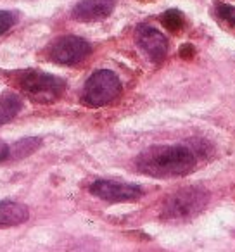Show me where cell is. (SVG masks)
Listing matches in <instances>:
<instances>
[{"instance_id":"6da1fadb","label":"cell","mask_w":235,"mask_h":252,"mask_svg":"<svg viewBox=\"0 0 235 252\" xmlns=\"http://www.w3.org/2000/svg\"><path fill=\"white\" fill-rule=\"evenodd\" d=\"M135 168L152 178H176L196 168V156L185 145H152L138 154Z\"/></svg>"},{"instance_id":"7a4b0ae2","label":"cell","mask_w":235,"mask_h":252,"mask_svg":"<svg viewBox=\"0 0 235 252\" xmlns=\"http://www.w3.org/2000/svg\"><path fill=\"white\" fill-rule=\"evenodd\" d=\"M18 85L25 95L38 104H52L66 92V81L56 74L40 69H25L16 73Z\"/></svg>"},{"instance_id":"3957f363","label":"cell","mask_w":235,"mask_h":252,"mask_svg":"<svg viewBox=\"0 0 235 252\" xmlns=\"http://www.w3.org/2000/svg\"><path fill=\"white\" fill-rule=\"evenodd\" d=\"M209 202V193L201 187H185L169 197H166L163 204L161 216L165 220L178 221V220H190L197 216Z\"/></svg>"},{"instance_id":"277c9868","label":"cell","mask_w":235,"mask_h":252,"mask_svg":"<svg viewBox=\"0 0 235 252\" xmlns=\"http://www.w3.org/2000/svg\"><path fill=\"white\" fill-rule=\"evenodd\" d=\"M121 94V81L111 69H99L83 87V102L90 107H102Z\"/></svg>"},{"instance_id":"5b68a950","label":"cell","mask_w":235,"mask_h":252,"mask_svg":"<svg viewBox=\"0 0 235 252\" xmlns=\"http://www.w3.org/2000/svg\"><path fill=\"white\" fill-rule=\"evenodd\" d=\"M92 52V45L85 38L74 35H66L56 38L49 45V59L57 64H64V66H73L78 64Z\"/></svg>"},{"instance_id":"8992f818","label":"cell","mask_w":235,"mask_h":252,"mask_svg":"<svg viewBox=\"0 0 235 252\" xmlns=\"http://www.w3.org/2000/svg\"><path fill=\"white\" fill-rule=\"evenodd\" d=\"M90 193L107 202H132L144 195L138 185L116 180H97L90 185Z\"/></svg>"},{"instance_id":"52a82bcc","label":"cell","mask_w":235,"mask_h":252,"mask_svg":"<svg viewBox=\"0 0 235 252\" xmlns=\"http://www.w3.org/2000/svg\"><path fill=\"white\" fill-rule=\"evenodd\" d=\"M135 42L137 45L147 54V57L152 63H161L168 52V40L159 30L152 26L142 25L135 32Z\"/></svg>"},{"instance_id":"ba28073f","label":"cell","mask_w":235,"mask_h":252,"mask_svg":"<svg viewBox=\"0 0 235 252\" xmlns=\"http://www.w3.org/2000/svg\"><path fill=\"white\" fill-rule=\"evenodd\" d=\"M116 7V0H81L71 11V18L80 23L101 21L111 16Z\"/></svg>"},{"instance_id":"9c48e42d","label":"cell","mask_w":235,"mask_h":252,"mask_svg":"<svg viewBox=\"0 0 235 252\" xmlns=\"http://www.w3.org/2000/svg\"><path fill=\"white\" fill-rule=\"evenodd\" d=\"M30 218V209L25 204L14 200H0V228L18 226L26 223Z\"/></svg>"},{"instance_id":"30bf717a","label":"cell","mask_w":235,"mask_h":252,"mask_svg":"<svg viewBox=\"0 0 235 252\" xmlns=\"http://www.w3.org/2000/svg\"><path fill=\"white\" fill-rule=\"evenodd\" d=\"M23 107V98L14 92H4L0 95V126L7 125L18 116Z\"/></svg>"},{"instance_id":"8fae6325","label":"cell","mask_w":235,"mask_h":252,"mask_svg":"<svg viewBox=\"0 0 235 252\" xmlns=\"http://www.w3.org/2000/svg\"><path fill=\"white\" fill-rule=\"evenodd\" d=\"M42 145V140L36 137H26L21 138L19 142H16L14 145L9 147V159H21L26 156L33 154L36 149Z\"/></svg>"},{"instance_id":"7c38bea8","label":"cell","mask_w":235,"mask_h":252,"mask_svg":"<svg viewBox=\"0 0 235 252\" xmlns=\"http://www.w3.org/2000/svg\"><path fill=\"white\" fill-rule=\"evenodd\" d=\"M161 21H163V25L169 30V32H180L182 26H183V23H185V19H183V14L180 11H176V9H169V11H166L165 14L161 16Z\"/></svg>"},{"instance_id":"4fadbf2b","label":"cell","mask_w":235,"mask_h":252,"mask_svg":"<svg viewBox=\"0 0 235 252\" xmlns=\"http://www.w3.org/2000/svg\"><path fill=\"white\" fill-rule=\"evenodd\" d=\"M19 16L14 11H0V35H4L5 32L12 28L18 23Z\"/></svg>"},{"instance_id":"5bb4252c","label":"cell","mask_w":235,"mask_h":252,"mask_svg":"<svg viewBox=\"0 0 235 252\" xmlns=\"http://www.w3.org/2000/svg\"><path fill=\"white\" fill-rule=\"evenodd\" d=\"M218 14H220L227 23H230L232 26H235V5L220 4L218 5Z\"/></svg>"},{"instance_id":"9a60e30c","label":"cell","mask_w":235,"mask_h":252,"mask_svg":"<svg viewBox=\"0 0 235 252\" xmlns=\"http://www.w3.org/2000/svg\"><path fill=\"white\" fill-rule=\"evenodd\" d=\"M194 54H196V50H194L192 45H183L182 49H180V56H182V59H192Z\"/></svg>"},{"instance_id":"2e32d148","label":"cell","mask_w":235,"mask_h":252,"mask_svg":"<svg viewBox=\"0 0 235 252\" xmlns=\"http://www.w3.org/2000/svg\"><path fill=\"white\" fill-rule=\"evenodd\" d=\"M7 159H9V145H5V144L0 142V162L7 161Z\"/></svg>"}]
</instances>
